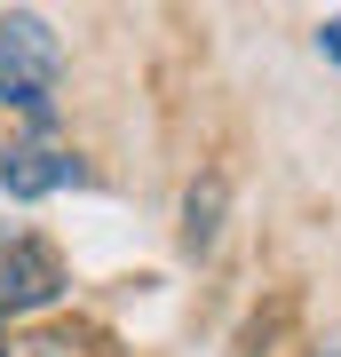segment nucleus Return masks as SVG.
<instances>
[{
  "instance_id": "obj_2",
  "label": "nucleus",
  "mask_w": 341,
  "mask_h": 357,
  "mask_svg": "<svg viewBox=\"0 0 341 357\" xmlns=\"http://www.w3.org/2000/svg\"><path fill=\"white\" fill-rule=\"evenodd\" d=\"M63 294V262L40 238H0V310H48Z\"/></svg>"
},
{
  "instance_id": "obj_6",
  "label": "nucleus",
  "mask_w": 341,
  "mask_h": 357,
  "mask_svg": "<svg viewBox=\"0 0 341 357\" xmlns=\"http://www.w3.org/2000/svg\"><path fill=\"white\" fill-rule=\"evenodd\" d=\"M317 48H326L333 64H341V16H326V24H317Z\"/></svg>"
},
{
  "instance_id": "obj_5",
  "label": "nucleus",
  "mask_w": 341,
  "mask_h": 357,
  "mask_svg": "<svg viewBox=\"0 0 341 357\" xmlns=\"http://www.w3.org/2000/svg\"><path fill=\"white\" fill-rule=\"evenodd\" d=\"M0 357H88V349H79L72 333H16Z\"/></svg>"
},
{
  "instance_id": "obj_1",
  "label": "nucleus",
  "mask_w": 341,
  "mask_h": 357,
  "mask_svg": "<svg viewBox=\"0 0 341 357\" xmlns=\"http://www.w3.org/2000/svg\"><path fill=\"white\" fill-rule=\"evenodd\" d=\"M56 72H63V40L48 32V16H32V8L0 16V103H8V112L48 119Z\"/></svg>"
},
{
  "instance_id": "obj_4",
  "label": "nucleus",
  "mask_w": 341,
  "mask_h": 357,
  "mask_svg": "<svg viewBox=\"0 0 341 357\" xmlns=\"http://www.w3.org/2000/svg\"><path fill=\"white\" fill-rule=\"evenodd\" d=\"M222 199H230L222 167L190 175V191H183V255H215V238H222Z\"/></svg>"
},
{
  "instance_id": "obj_3",
  "label": "nucleus",
  "mask_w": 341,
  "mask_h": 357,
  "mask_svg": "<svg viewBox=\"0 0 341 357\" xmlns=\"http://www.w3.org/2000/svg\"><path fill=\"white\" fill-rule=\"evenodd\" d=\"M63 183H79V159L56 151V143H8L0 151V191L8 199H48Z\"/></svg>"
}]
</instances>
